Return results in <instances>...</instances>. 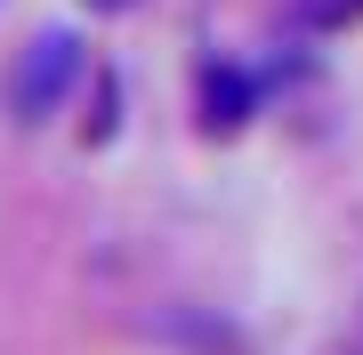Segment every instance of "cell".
Listing matches in <instances>:
<instances>
[{
	"instance_id": "2",
	"label": "cell",
	"mask_w": 363,
	"mask_h": 355,
	"mask_svg": "<svg viewBox=\"0 0 363 355\" xmlns=\"http://www.w3.org/2000/svg\"><path fill=\"white\" fill-rule=\"evenodd\" d=\"M242 97H250V81L242 73H210V89H202V106H210V121H242Z\"/></svg>"
},
{
	"instance_id": "3",
	"label": "cell",
	"mask_w": 363,
	"mask_h": 355,
	"mask_svg": "<svg viewBox=\"0 0 363 355\" xmlns=\"http://www.w3.org/2000/svg\"><path fill=\"white\" fill-rule=\"evenodd\" d=\"M89 9H130V0H89Z\"/></svg>"
},
{
	"instance_id": "1",
	"label": "cell",
	"mask_w": 363,
	"mask_h": 355,
	"mask_svg": "<svg viewBox=\"0 0 363 355\" xmlns=\"http://www.w3.org/2000/svg\"><path fill=\"white\" fill-rule=\"evenodd\" d=\"M73 73H81V49L65 33H40L33 49H25V65H16V113L40 121V113H57V97L73 89Z\"/></svg>"
}]
</instances>
